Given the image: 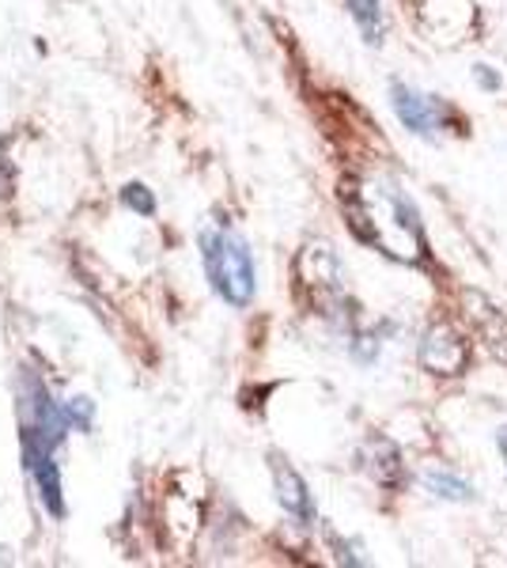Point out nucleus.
Wrapping results in <instances>:
<instances>
[{
    "instance_id": "nucleus-1",
    "label": "nucleus",
    "mask_w": 507,
    "mask_h": 568,
    "mask_svg": "<svg viewBox=\"0 0 507 568\" xmlns=\"http://www.w3.org/2000/svg\"><path fill=\"white\" fill-rule=\"evenodd\" d=\"M348 227L356 240L367 246H379L383 254L402 262H420L428 254V240H424L420 213L409 197L402 194L394 182H367L348 197Z\"/></svg>"
},
{
    "instance_id": "nucleus-2",
    "label": "nucleus",
    "mask_w": 507,
    "mask_h": 568,
    "mask_svg": "<svg viewBox=\"0 0 507 568\" xmlns=\"http://www.w3.org/2000/svg\"><path fill=\"white\" fill-rule=\"evenodd\" d=\"M201 262H205L212 292L224 304L251 307L257 292V270L243 235H235L232 227H205L201 232Z\"/></svg>"
},
{
    "instance_id": "nucleus-3",
    "label": "nucleus",
    "mask_w": 507,
    "mask_h": 568,
    "mask_svg": "<svg viewBox=\"0 0 507 568\" xmlns=\"http://www.w3.org/2000/svg\"><path fill=\"white\" fill-rule=\"evenodd\" d=\"M16 398H20V444L23 463H34L42 455H53L58 444L69 433V420L58 406H53L50 390L34 372H23L16 383Z\"/></svg>"
},
{
    "instance_id": "nucleus-4",
    "label": "nucleus",
    "mask_w": 507,
    "mask_h": 568,
    "mask_svg": "<svg viewBox=\"0 0 507 568\" xmlns=\"http://www.w3.org/2000/svg\"><path fill=\"white\" fill-rule=\"evenodd\" d=\"M417 361L424 372L432 375H463L469 368V345L450 323H436L424 329L420 345H417Z\"/></svg>"
},
{
    "instance_id": "nucleus-5",
    "label": "nucleus",
    "mask_w": 507,
    "mask_h": 568,
    "mask_svg": "<svg viewBox=\"0 0 507 568\" xmlns=\"http://www.w3.org/2000/svg\"><path fill=\"white\" fill-rule=\"evenodd\" d=\"M391 106H394V114H398V122L405 125V130L424 136V141H436V130L444 125V103H439V99L420 95L417 88L394 80V84H391Z\"/></svg>"
},
{
    "instance_id": "nucleus-6",
    "label": "nucleus",
    "mask_w": 507,
    "mask_h": 568,
    "mask_svg": "<svg viewBox=\"0 0 507 568\" xmlns=\"http://www.w3.org/2000/svg\"><path fill=\"white\" fill-rule=\"evenodd\" d=\"M296 273H300V281L307 284V288L318 292L322 304H329V300L345 296V284H341V281H345V273H341L337 254L329 251L326 243H311L307 251L300 254Z\"/></svg>"
},
{
    "instance_id": "nucleus-7",
    "label": "nucleus",
    "mask_w": 507,
    "mask_h": 568,
    "mask_svg": "<svg viewBox=\"0 0 507 568\" xmlns=\"http://www.w3.org/2000/svg\"><path fill=\"white\" fill-rule=\"evenodd\" d=\"M270 470H273V485H276V500H281V508L288 511L296 524H303V527L315 524V500H311L307 481H303L300 474L292 470V463H284L281 455H273Z\"/></svg>"
},
{
    "instance_id": "nucleus-8",
    "label": "nucleus",
    "mask_w": 507,
    "mask_h": 568,
    "mask_svg": "<svg viewBox=\"0 0 507 568\" xmlns=\"http://www.w3.org/2000/svg\"><path fill=\"white\" fill-rule=\"evenodd\" d=\"M359 466L372 474L383 489H398L405 481V463H402V452L394 439L386 436H372L364 447H359Z\"/></svg>"
},
{
    "instance_id": "nucleus-9",
    "label": "nucleus",
    "mask_w": 507,
    "mask_h": 568,
    "mask_svg": "<svg viewBox=\"0 0 507 568\" xmlns=\"http://www.w3.org/2000/svg\"><path fill=\"white\" fill-rule=\"evenodd\" d=\"M27 474L34 478V489H39V500L45 504L53 519L64 516V489H61V470H58V459L53 455H42L34 463H23Z\"/></svg>"
},
{
    "instance_id": "nucleus-10",
    "label": "nucleus",
    "mask_w": 507,
    "mask_h": 568,
    "mask_svg": "<svg viewBox=\"0 0 507 568\" xmlns=\"http://www.w3.org/2000/svg\"><path fill=\"white\" fill-rule=\"evenodd\" d=\"M424 489H428L432 497L450 500V504H466V500H474V485H469V481L463 478V474L444 470V466H436V470L424 474Z\"/></svg>"
},
{
    "instance_id": "nucleus-11",
    "label": "nucleus",
    "mask_w": 507,
    "mask_h": 568,
    "mask_svg": "<svg viewBox=\"0 0 507 568\" xmlns=\"http://www.w3.org/2000/svg\"><path fill=\"white\" fill-rule=\"evenodd\" d=\"M348 4V16L353 23L359 27L367 45H379L386 39V16H383V4L379 0H345Z\"/></svg>"
},
{
    "instance_id": "nucleus-12",
    "label": "nucleus",
    "mask_w": 507,
    "mask_h": 568,
    "mask_svg": "<svg viewBox=\"0 0 507 568\" xmlns=\"http://www.w3.org/2000/svg\"><path fill=\"white\" fill-rule=\"evenodd\" d=\"M481 342L488 345V353L507 368V318H488L481 326Z\"/></svg>"
},
{
    "instance_id": "nucleus-13",
    "label": "nucleus",
    "mask_w": 507,
    "mask_h": 568,
    "mask_svg": "<svg viewBox=\"0 0 507 568\" xmlns=\"http://www.w3.org/2000/svg\"><path fill=\"white\" fill-rule=\"evenodd\" d=\"M122 201L129 209H133L136 216H155V197L149 186H141V182H129L122 190Z\"/></svg>"
},
{
    "instance_id": "nucleus-14",
    "label": "nucleus",
    "mask_w": 507,
    "mask_h": 568,
    "mask_svg": "<svg viewBox=\"0 0 507 568\" xmlns=\"http://www.w3.org/2000/svg\"><path fill=\"white\" fill-rule=\"evenodd\" d=\"M64 420H69V428H80V433H91V414H95V406H91L88 398H72L61 406Z\"/></svg>"
},
{
    "instance_id": "nucleus-15",
    "label": "nucleus",
    "mask_w": 507,
    "mask_h": 568,
    "mask_svg": "<svg viewBox=\"0 0 507 568\" xmlns=\"http://www.w3.org/2000/svg\"><path fill=\"white\" fill-rule=\"evenodd\" d=\"M474 72H477V80H481V88H485V91H496V88H500V77H496V72L488 69V65H477Z\"/></svg>"
},
{
    "instance_id": "nucleus-16",
    "label": "nucleus",
    "mask_w": 507,
    "mask_h": 568,
    "mask_svg": "<svg viewBox=\"0 0 507 568\" xmlns=\"http://www.w3.org/2000/svg\"><path fill=\"white\" fill-rule=\"evenodd\" d=\"M496 444H500V455H504V463H507V428H500V436H496Z\"/></svg>"
}]
</instances>
